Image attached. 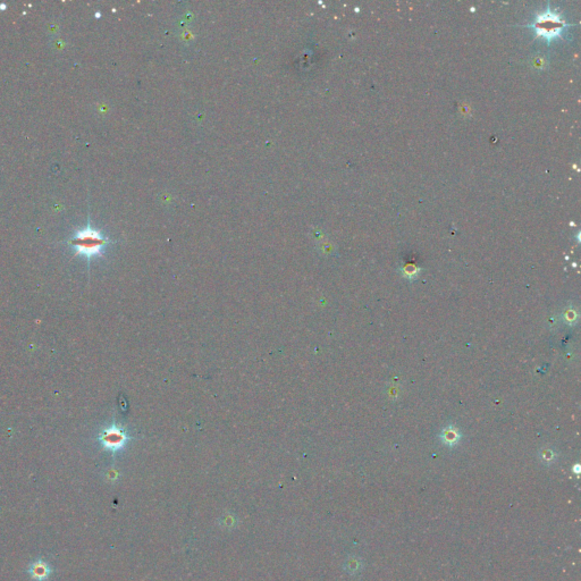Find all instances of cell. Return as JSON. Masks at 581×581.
<instances>
[{
	"label": "cell",
	"mask_w": 581,
	"mask_h": 581,
	"mask_svg": "<svg viewBox=\"0 0 581 581\" xmlns=\"http://www.w3.org/2000/svg\"><path fill=\"white\" fill-rule=\"evenodd\" d=\"M30 573H31L34 579L43 581L44 579L48 578V576H49L50 569L48 567V564L44 563V562H35V563H33L31 565V568H30Z\"/></svg>",
	"instance_id": "4"
},
{
	"label": "cell",
	"mask_w": 581,
	"mask_h": 581,
	"mask_svg": "<svg viewBox=\"0 0 581 581\" xmlns=\"http://www.w3.org/2000/svg\"><path fill=\"white\" fill-rule=\"evenodd\" d=\"M107 243L108 239L99 231L90 226L78 231L72 239L76 253L88 258L99 256Z\"/></svg>",
	"instance_id": "1"
},
{
	"label": "cell",
	"mask_w": 581,
	"mask_h": 581,
	"mask_svg": "<svg viewBox=\"0 0 581 581\" xmlns=\"http://www.w3.org/2000/svg\"><path fill=\"white\" fill-rule=\"evenodd\" d=\"M461 438V435L460 433L456 430L454 427L449 426L446 428L445 430H443L441 434V440L443 441V443L448 445V446H453L458 443L459 440Z\"/></svg>",
	"instance_id": "5"
},
{
	"label": "cell",
	"mask_w": 581,
	"mask_h": 581,
	"mask_svg": "<svg viewBox=\"0 0 581 581\" xmlns=\"http://www.w3.org/2000/svg\"><path fill=\"white\" fill-rule=\"evenodd\" d=\"M537 24H541V25L546 24L547 28L537 32L539 35L545 36V37H555L557 34H560L562 30L564 29L563 22H562L557 16H555V15H553L552 13H550L549 10H548V15H543V16L538 18Z\"/></svg>",
	"instance_id": "3"
},
{
	"label": "cell",
	"mask_w": 581,
	"mask_h": 581,
	"mask_svg": "<svg viewBox=\"0 0 581 581\" xmlns=\"http://www.w3.org/2000/svg\"><path fill=\"white\" fill-rule=\"evenodd\" d=\"M129 441L126 432L117 425H111L100 435V442L104 448L109 451H118L123 448Z\"/></svg>",
	"instance_id": "2"
}]
</instances>
